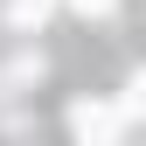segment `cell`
<instances>
[{
	"instance_id": "cell-1",
	"label": "cell",
	"mask_w": 146,
	"mask_h": 146,
	"mask_svg": "<svg viewBox=\"0 0 146 146\" xmlns=\"http://www.w3.org/2000/svg\"><path fill=\"white\" fill-rule=\"evenodd\" d=\"M118 125V111H104V104H77V111H70V132L77 139H104Z\"/></svg>"
},
{
	"instance_id": "cell-2",
	"label": "cell",
	"mask_w": 146,
	"mask_h": 146,
	"mask_svg": "<svg viewBox=\"0 0 146 146\" xmlns=\"http://www.w3.org/2000/svg\"><path fill=\"white\" fill-rule=\"evenodd\" d=\"M42 14H49V0H14V28H42Z\"/></svg>"
},
{
	"instance_id": "cell-3",
	"label": "cell",
	"mask_w": 146,
	"mask_h": 146,
	"mask_svg": "<svg viewBox=\"0 0 146 146\" xmlns=\"http://www.w3.org/2000/svg\"><path fill=\"white\" fill-rule=\"evenodd\" d=\"M125 111H146V70H132V84H125Z\"/></svg>"
},
{
	"instance_id": "cell-4",
	"label": "cell",
	"mask_w": 146,
	"mask_h": 146,
	"mask_svg": "<svg viewBox=\"0 0 146 146\" xmlns=\"http://www.w3.org/2000/svg\"><path fill=\"white\" fill-rule=\"evenodd\" d=\"M70 7H84V14H104V7H111V0H70Z\"/></svg>"
}]
</instances>
